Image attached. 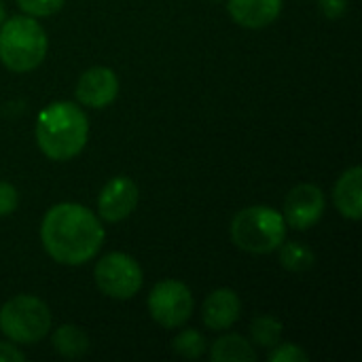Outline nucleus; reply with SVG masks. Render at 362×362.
Returning a JSON list of instances; mask_svg holds the SVG:
<instances>
[{"label":"nucleus","mask_w":362,"mask_h":362,"mask_svg":"<svg viewBox=\"0 0 362 362\" xmlns=\"http://www.w3.org/2000/svg\"><path fill=\"white\" fill-rule=\"evenodd\" d=\"M40 242L59 265H85L104 244L100 218L85 206L64 202L47 210L40 225Z\"/></svg>","instance_id":"nucleus-1"},{"label":"nucleus","mask_w":362,"mask_h":362,"mask_svg":"<svg viewBox=\"0 0 362 362\" xmlns=\"http://www.w3.org/2000/svg\"><path fill=\"white\" fill-rule=\"evenodd\" d=\"M87 138V115L74 102H51L36 117V144L47 159H74L85 148Z\"/></svg>","instance_id":"nucleus-2"},{"label":"nucleus","mask_w":362,"mask_h":362,"mask_svg":"<svg viewBox=\"0 0 362 362\" xmlns=\"http://www.w3.org/2000/svg\"><path fill=\"white\" fill-rule=\"evenodd\" d=\"M49 38L45 28L30 15L8 17L0 25V62L11 72H30L47 55Z\"/></svg>","instance_id":"nucleus-3"},{"label":"nucleus","mask_w":362,"mask_h":362,"mask_svg":"<svg viewBox=\"0 0 362 362\" xmlns=\"http://www.w3.org/2000/svg\"><path fill=\"white\" fill-rule=\"evenodd\" d=\"M233 244L250 255H269L286 240L284 216L272 206H248L231 221Z\"/></svg>","instance_id":"nucleus-4"},{"label":"nucleus","mask_w":362,"mask_h":362,"mask_svg":"<svg viewBox=\"0 0 362 362\" xmlns=\"http://www.w3.org/2000/svg\"><path fill=\"white\" fill-rule=\"evenodd\" d=\"M51 331V312L34 295H17L0 308V333L21 346L38 344Z\"/></svg>","instance_id":"nucleus-5"},{"label":"nucleus","mask_w":362,"mask_h":362,"mask_svg":"<svg viewBox=\"0 0 362 362\" xmlns=\"http://www.w3.org/2000/svg\"><path fill=\"white\" fill-rule=\"evenodd\" d=\"M93 278L98 288L117 301H127L134 299L142 284H144V274L140 263L125 252H108L104 255L93 269Z\"/></svg>","instance_id":"nucleus-6"},{"label":"nucleus","mask_w":362,"mask_h":362,"mask_svg":"<svg viewBox=\"0 0 362 362\" xmlns=\"http://www.w3.org/2000/svg\"><path fill=\"white\" fill-rule=\"evenodd\" d=\"M193 293L185 282L163 280L153 286L148 295V312L151 318L163 329H178L187 325L193 316Z\"/></svg>","instance_id":"nucleus-7"},{"label":"nucleus","mask_w":362,"mask_h":362,"mask_svg":"<svg viewBox=\"0 0 362 362\" xmlns=\"http://www.w3.org/2000/svg\"><path fill=\"white\" fill-rule=\"evenodd\" d=\"M325 193L318 185L312 182H303L297 185L284 202V223L297 231H305L310 227H314L322 214H325Z\"/></svg>","instance_id":"nucleus-8"},{"label":"nucleus","mask_w":362,"mask_h":362,"mask_svg":"<svg viewBox=\"0 0 362 362\" xmlns=\"http://www.w3.org/2000/svg\"><path fill=\"white\" fill-rule=\"evenodd\" d=\"M140 199L138 185L127 176H115L110 178L98 197V214L106 223H119L132 216Z\"/></svg>","instance_id":"nucleus-9"},{"label":"nucleus","mask_w":362,"mask_h":362,"mask_svg":"<svg viewBox=\"0 0 362 362\" xmlns=\"http://www.w3.org/2000/svg\"><path fill=\"white\" fill-rule=\"evenodd\" d=\"M76 100L87 108H106L119 95V78L106 66L85 70L76 81Z\"/></svg>","instance_id":"nucleus-10"},{"label":"nucleus","mask_w":362,"mask_h":362,"mask_svg":"<svg viewBox=\"0 0 362 362\" xmlns=\"http://www.w3.org/2000/svg\"><path fill=\"white\" fill-rule=\"evenodd\" d=\"M242 314V301L240 295L233 288H216L210 293L204 301L202 318L206 329L221 333L231 329Z\"/></svg>","instance_id":"nucleus-11"},{"label":"nucleus","mask_w":362,"mask_h":362,"mask_svg":"<svg viewBox=\"0 0 362 362\" xmlns=\"http://www.w3.org/2000/svg\"><path fill=\"white\" fill-rule=\"evenodd\" d=\"M229 15L233 21L248 30L272 25L282 13V0H229Z\"/></svg>","instance_id":"nucleus-12"},{"label":"nucleus","mask_w":362,"mask_h":362,"mask_svg":"<svg viewBox=\"0 0 362 362\" xmlns=\"http://www.w3.org/2000/svg\"><path fill=\"white\" fill-rule=\"evenodd\" d=\"M333 202L341 216L350 221H361L362 216V170L352 165L346 170L333 189Z\"/></svg>","instance_id":"nucleus-13"},{"label":"nucleus","mask_w":362,"mask_h":362,"mask_svg":"<svg viewBox=\"0 0 362 362\" xmlns=\"http://www.w3.org/2000/svg\"><path fill=\"white\" fill-rule=\"evenodd\" d=\"M210 358L214 362H255L257 350L242 335H223L212 344Z\"/></svg>","instance_id":"nucleus-14"},{"label":"nucleus","mask_w":362,"mask_h":362,"mask_svg":"<svg viewBox=\"0 0 362 362\" xmlns=\"http://www.w3.org/2000/svg\"><path fill=\"white\" fill-rule=\"evenodd\" d=\"M89 335L76 325H62L53 333V350L64 358H81L89 352Z\"/></svg>","instance_id":"nucleus-15"},{"label":"nucleus","mask_w":362,"mask_h":362,"mask_svg":"<svg viewBox=\"0 0 362 362\" xmlns=\"http://www.w3.org/2000/svg\"><path fill=\"white\" fill-rule=\"evenodd\" d=\"M278 259L280 265L293 274H303L316 263V255L303 242H282L278 246Z\"/></svg>","instance_id":"nucleus-16"},{"label":"nucleus","mask_w":362,"mask_h":362,"mask_svg":"<svg viewBox=\"0 0 362 362\" xmlns=\"http://www.w3.org/2000/svg\"><path fill=\"white\" fill-rule=\"evenodd\" d=\"M250 337L255 346L272 350L282 339V322L274 316H257L250 325Z\"/></svg>","instance_id":"nucleus-17"},{"label":"nucleus","mask_w":362,"mask_h":362,"mask_svg":"<svg viewBox=\"0 0 362 362\" xmlns=\"http://www.w3.org/2000/svg\"><path fill=\"white\" fill-rule=\"evenodd\" d=\"M208 344H206V337L195 331V329H185L180 331L174 339H172V350L182 356V358H189V361H195L199 356H204Z\"/></svg>","instance_id":"nucleus-18"},{"label":"nucleus","mask_w":362,"mask_h":362,"mask_svg":"<svg viewBox=\"0 0 362 362\" xmlns=\"http://www.w3.org/2000/svg\"><path fill=\"white\" fill-rule=\"evenodd\" d=\"M17 6L23 11V15L30 17H51L55 15L66 0H15Z\"/></svg>","instance_id":"nucleus-19"},{"label":"nucleus","mask_w":362,"mask_h":362,"mask_svg":"<svg viewBox=\"0 0 362 362\" xmlns=\"http://www.w3.org/2000/svg\"><path fill=\"white\" fill-rule=\"evenodd\" d=\"M269 362H308V354L295 344H278L269 350Z\"/></svg>","instance_id":"nucleus-20"},{"label":"nucleus","mask_w":362,"mask_h":362,"mask_svg":"<svg viewBox=\"0 0 362 362\" xmlns=\"http://www.w3.org/2000/svg\"><path fill=\"white\" fill-rule=\"evenodd\" d=\"M19 206V193L11 182L0 180V218L8 216L17 210Z\"/></svg>","instance_id":"nucleus-21"},{"label":"nucleus","mask_w":362,"mask_h":362,"mask_svg":"<svg viewBox=\"0 0 362 362\" xmlns=\"http://www.w3.org/2000/svg\"><path fill=\"white\" fill-rule=\"evenodd\" d=\"M318 6L327 19H339L348 11V0H318Z\"/></svg>","instance_id":"nucleus-22"},{"label":"nucleus","mask_w":362,"mask_h":362,"mask_svg":"<svg viewBox=\"0 0 362 362\" xmlns=\"http://www.w3.org/2000/svg\"><path fill=\"white\" fill-rule=\"evenodd\" d=\"M28 358L13 341H0V362H23Z\"/></svg>","instance_id":"nucleus-23"},{"label":"nucleus","mask_w":362,"mask_h":362,"mask_svg":"<svg viewBox=\"0 0 362 362\" xmlns=\"http://www.w3.org/2000/svg\"><path fill=\"white\" fill-rule=\"evenodd\" d=\"M4 19H6V6H4V2L0 0V25H2Z\"/></svg>","instance_id":"nucleus-24"},{"label":"nucleus","mask_w":362,"mask_h":362,"mask_svg":"<svg viewBox=\"0 0 362 362\" xmlns=\"http://www.w3.org/2000/svg\"><path fill=\"white\" fill-rule=\"evenodd\" d=\"M212 2H223V0H212Z\"/></svg>","instance_id":"nucleus-25"}]
</instances>
